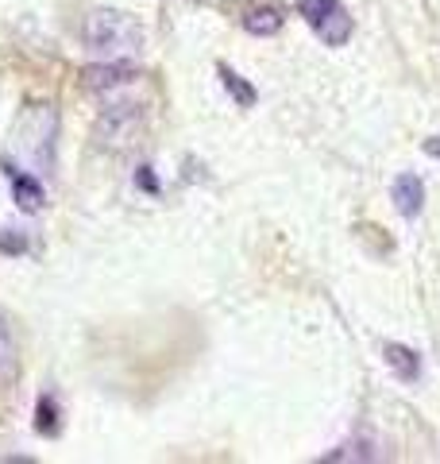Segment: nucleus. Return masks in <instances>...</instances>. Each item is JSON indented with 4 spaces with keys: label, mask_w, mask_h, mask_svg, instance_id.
Listing matches in <instances>:
<instances>
[{
    "label": "nucleus",
    "mask_w": 440,
    "mask_h": 464,
    "mask_svg": "<svg viewBox=\"0 0 440 464\" xmlns=\"http://www.w3.org/2000/svg\"><path fill=\"white\" fill-rule=\"evenodd\" d=\"M54 148H58V109L47 105V101H35V105L20 112L16 128H12V159H5V167L47 179L54 170Z\"/></svg>",
    "instance_id": "obj_1"
},
{
    "label": "nucleus",
    "mask_w": 440,
    "mask_h": 464,
    "mask_svg": "<svg viewBox=\"0 0 440 464\" xmlns=\"http://www.w3.org/2000/svg\"><path fill=\"white\" fill-rule=\"evenodd\" d=\"M143 24L120 8H97L85 20V43L109 63H136L143 54Z\"/></svg>",
    "instance_id": "obj_2"
},
{
    "label": "nucleus",
    "mask_w": 440,
    "mask_h": 464,
    "mask_svg": "<svg viewBox=\"0 0 440 464\" xmlns=\"http://www.w3.org/2000/svg\"><path fill=\"white\" fill-rule=\"evenodd\" d=\"M298 16L310 24L313 35L320 43H329V47H344L351 32H356V24H351L340 0H298Z\"/></svg>",
    "instance_id": "obj_3"
},
{
    "label": "nucleus",
    "mask_w": 440,
    "mask_h": 464,
    "mask_svg": "<svg viewBox=\"0 0 440 464\" xmlns=\"http://www.w3.org/2000/svg\"><path fill=\"white\" fill-rule=\"evenodd\" d=\"M139 128H143V112L139 105H131V101H116L100 112L97 121V143L105 151H128L131 143L139 140Z\"/></svg>",
    "instance_id": "obj_4"
},
{
    "label": "nucleus",
    "mask_w": 440,
    "mask_h": 464,
    "mask_svg": "<svg viewBox=\"0 0 440 464\" xmlns=\"http://www.w3.org/2000/svg\"><path fill=\"white\" fill-rule=\"evenodd\" d=\"M85 85H90L93 93H100V97H112V93H120V90H128V85H136L139 82V70L131 66V63H97V66H85Z\"/></svg>",
    "instance_id": "obj_5"
},
{
    "label": "nucleus",
    "mask_w": 440,
    "mask_h": 464,
    "mask_svg": "<svg viewBox=\"0 0 440 464\" xmlns=\"http://www.w3.org/2000/svg\"><path fill=\"white\" fill-rule=\"evenodd\" d=\"M5 174H8V186H12L16 206L24 213H39L43 201H47V194H43V179H35V174H27V170H16V167H5Z\"/></svg>",
    "instance_id": "obj_6"
},
{
    "label": "nucleus",
    "mask_w": 440,
    "mask_h": 464,
    "mask_svg": "<svg viewBox=\"0 0 440 464\" xmlns=\"http://www.w3.org/2000/svg\"><path fill=\"white\" fill-rule=\"evenodd\" d=\"M390 194H394V206H398L402 217H417L425 206V186H421L417 174H398L390 186Z\"/></svg>",
    "instance_id": "obj_7"
},
{
    "label": "nucleus",
    "mask_w": 440,
    "mask_h": 464,
    "mask_svg": "<svg viewBox=\"0 0 440 464\" xmlns=\"http://www.w3.org/2000/svg\"><path fill=\"white\" fill-rule=\"evenodd\" d=\"M16 375H20V348H16V337H12L8 317L0 314V391L16 383Z\"/></svg>",
    "instance_id": "obj_8"
},
{
    "label": "nucleus",
    "mask_w": 440,
    "mask_h": 464,
    "mask_svg": "<svg viewBox=\"0 0 440 464\" xmlns=\"http://www.w3.org/2000/svg\"><path fill=\"white\" fill-rule=\"evenodd\" d=\"M383 360H387V368L398 375L402 383H417V380H421V356L414 353V348H406V344H387V348H383Z\"/></svg>",
    "instance_id": "obj_9"
},
{
    "label": "nucleus",
    "mask_w": 440,
    "mask_h": 464,
    "mask_svg": "<svg viewBox=\"0 0 440 464\" xmlns=\"http://www.w3.org/2000/svg\"><path fill=\"white\" fill-rule=\"evenodd\" d=\"M216 74H220V85L228 90V97H236V105H244V109H255V105H259L255 85H247L228 63H216Z\"/></svg>",
    "instance_id": "obj_10"
},
{
    "label": "nucleus",
    "mask_w": 440,
    "mask_h": 464,
    "mask_svg": "<svg viewBox=\"0 0 440 464\" xmlns=\"http://www.w3.org/2000/svg\"><path fill=\"white\" fill-rule=\"evenodd\" d=\"M244 32H252V35H278L282 32V12L278 8H255V12H247L244 16Z\"/></svg>",
    "instance_id": "obj_11"
},
{
    "label": "nucleus",
    "mask_w": 440,
    "mask_h": 464,
    "mask_svg": "<svg viewBox=\"0 0 440 464\" xmlns=\"http://www.w3.org/2000/svg\"><path fill=\"white\" fill-rule=\"evenodd\" d=\"M35 430L43 438H54L62 422H58V399L54 395H39V406H35Z\"/></svg>",
    "instance_id": "obj_12"
},
{
    "label": "nucleus",
    "mask_w": 440,
    "mask_h": 464,
    "mask_svg": "<svg viewBox=\"0 0 440 464\" xmlns=\"http://www.w3.org/2000/svg\"><path fill=\"white\" fill-rule=\"evenodd\" d=\"M325 460H332V464H340V460H375V453H371V445L367 441H348L340 449H332Z\"/></svg>",
    "instance_id": "obj_13"
},
{
    "label": "nucleus",
    "mask_w": 440,
    "mask_h": 464,
    "mask_svg": "<svg viewBox=\"0 0 440 464\" xmlns=\"http://www.w3.org/2000/svg\"><path fill=\"white\" fill-rule=\"evenodd\" d=\"M136 182L143 186L147 194H158V182H155V174H151V167H139V174H136Z\"/></svg>",
    "instance_id": "obj_14"
},
{
    "label": "nucleus",
    "mask_w": 440,
    "mask_h": 464,
    "mask_svg": "<svg viewBox=\"0 0 440 464\" xmlns=\"http://www.w3.org/2000/svg\"><path fill=\"white\" fill-rule=\"evenodd\" d=\"M0 248L5 252H24V237L16 240V237H5V232H0Z\"/></svg>",
    "instance_id": "obj_15"
},
{
    "label": "nucleus",
    "mask_w": 440,
    "mask_h": 464,
    "mask_svg": "<svg viewBox=\"0 0 440 464\" xmlns=\"http://www.w3.org/2000/svg\"><path fill=\"white\" fill-rule=\"evenodd\" d=\"M425 151H429L433 159H440V136H433V140H425Z\"/></svg>",
    "instance_id": "obj_16"
},
{
    "label": "nucleus",
    "mask_w": 440,
    "mask_h": 464,
    "mask_svg": "<svg viewBox=\"0 0 440 464\" xmlns=\"http://www.w3.org/2000/svg\"><path fill=\"white\" fill-rule=\"evenodd\" d=\"M205 5H228V0H205Z\"/></svg>",
    "instance_id": "obj_17"
}]
</instances>
